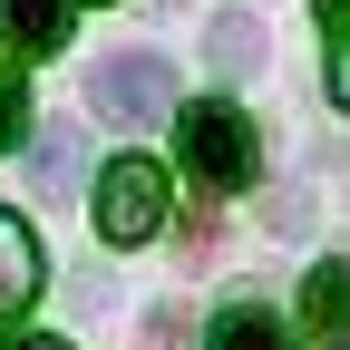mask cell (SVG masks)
I'll list each match as a JSON object with an SVG mask.
<instances>
[{
  "label": "cell",
  "instance_id": "11",
  "mask_svg": "<svg viewBox=\"0 0 350 350\" xmlns=\"http://www.w3.org/2000/svg\"><path fill=\"white\" fill-rule=\"evenodd\" d=\"M68 165H78V137H68V126H49V146H39V185H68Z\"/></svg>",
  "mask_w": 350,
  "mask_h": 350
},
{
  "label": "cell",
  "instance_id": "9",
  "mask_svg": "<svg viewBox=\"0 0 350 350\" xmlns=\"http://www.w3.org/2000/svg\"><path fill=\"white\" fill-rule=\"evenodd\" d=\"M214 350H292V340H282V321H273V312H253V301H243V312L214 321Z\"/></svg>",
  "mask_w": 350,
  "mask_h": 350
},
{
  "label": "cell",
  "instance_id": "6",
  "mask_svg": "<svg viewBox=\"0 0 350 350\" xmlns=\"http://www.w3.org/2000/svg\"><path fill=\"white\" fill-rule=\"evenodd\" d=\"M204 59L224 68V78L262 68V20H243V10H214V20H204Z\"/></svg>",
  "mask_w": 350,
  "mask_h": 350
},
{
  "label": "cell",
  "instance_id": "8",
  "mask_svg": "<svg viewBox=\"0 0 350 350\" xmlns=\"http://www.w3.org/2000/svg\"><path fill=\"white\" fill-rule=\"evenodd\" d=\"M312 20H321V39H331V59H321V78H331V107L350 117V0H312Z\"/></svg>",
  "mask_w": 350,
  "mask_h": 350
},
{
  "label": "cell",
  "instance_id": "5",
  "mask_svg": "<svg viewBox=\"0 0 350 350\" xmlns=\"http://www.w3.org/2000/svg\"><path fill=\"white\" fill-rule=\"evenodd\" d=\"M301 321L321 350H350V262H312L301 273Z\"/></svg>",
  "mask_w": 350,
  "mask_h": 350
},
{
  "label": "cell",
  "instance_id": "7",
  "mask_svg": "<svg viewBox=\"0 0 350 350\" xmlns=\"http://www.w3.org/2000/svg\"><path fill=\"white\" fill-rule=\"evenodd\" d=\"M0 10H10L20 59H49V49H68V0H0Z\"/></svg>",
  "mask_w": 350,
  "mask_h": 350
},
{
  "label": "cell",
  "instance_id": "2",
  "mask_svg": "<svg viewBox=\"0 0 350 350\" xmlns=\"http://www.w3.org/2000/svg\"><path fill=\"white\" fill-rule=\"evenodd\" d=\"M156 224H165V165L156 156H117L98 175V234L126 253V243H146Z\"/></svg>",
  "mask_w": 350,
  "mask_h": 350
},
{
  "label": "cell",
  "instance_id": "3",
  "mask_svg": "<svg viewBox=\"0 0 350 350\" xmlns=\"http://www.w3.org/2000/svg\"><path fill=\"white\" fill-rule=\"evenodd\" d=\"M88 107H98V117H117V126L165 117V107H175V68H165L156 49H117L98 78H88Z\"/></svg>",
  "mask_w": 350,
  "mask_h": 350
},
{
  "label": "cell",
  "instance_id": "10",
  "mask_svg": "<svg viewBox=\"0 0 350 350\" xmlns=\"http://www.w3.org/2000/svg\"><path fill=\"white\" fill-rule=\"evenodd\" d=\"M20 137H29V88H20V68H0V156Z\"/></svg>",
  "mask_w": 350,
  "mask_h": 350
},
{
  "label": "cell",
  "instance_id": "4",
  "mask_svg": "<svg viewBox=\"0 0 350 350\" xmlns=\"http://www.w3.org/2000/svg\"><path fill=\"white\" fill-rule=\"evenodd\" d=\"M39 282H49V253H39V234L20 224V214H0V321H20Z\"/></svg>",
  "mask_w": 350,
  "mask_h": 350
},
{
  "label": "cell",
  "instance_id": "12",
  "mask_svg": "<svg viewBox=\"0 0 350 350\" xmlns=\"http://www.w3.org/2000/svg\"><path fill=\"white\" fill-rule=\"evenodd\" d=\"M10 350H68V340H49V331H20V340H10Z\"/></svg>",
  "mask_w": 350,
  "mask_h": 350
},
{
  "label": "cell",
  "instance_id": "1",
  "mask_svg": "<svg viewBox=\"0 0 350 350\" xmlns=\"http://www.w3.org/2000/svg\"><path fill=\"white\" fill-rule=\"evenodd\" d=\"M175 156H185L195 185L234 195V185H253V117L234 98H195L185 117H175Z\"/></svg>",
  "mask_w": 350,
  "mask_h": 350
}]
</instances>
